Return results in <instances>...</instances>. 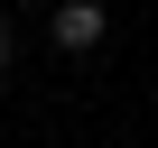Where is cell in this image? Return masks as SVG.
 Masks as SVG:
<instances>
[{
	"label": "cell",
	"mask_w": 158,
	"mask_h": 148,
	"mask_svg": "<svg viewBox=\"0 0 158 148\" xmlns=\"http://www.w3.org/2000/svg\"><path fill=\"white\" fill-rule=\"evenodd\" d=\"M102 28H112V10H102V0H65V10H56V46H74V56H84V46H102Z\"/></svg>",
	"instance_id": "obj_1"
},
{
	"label": "cell",
	"mask_w": 158,
	"mask_h": 148,
	"mask_svg": "<svg viewBox=\"0 0 158 148\" xmlns=\"http://www.w3.org/2000/svg\"><path fill=\"white\" fill-rule=\"evenodd\" d=\"M10 56H19V37H10V19H0V74H10Z\"/></svg>",
	"instance_id": "obj_2"
}]
</instances>
